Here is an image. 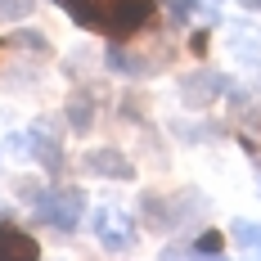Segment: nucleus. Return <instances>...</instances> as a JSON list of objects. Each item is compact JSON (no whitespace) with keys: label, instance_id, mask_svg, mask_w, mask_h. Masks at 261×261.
Instances as JSON below:
<instances>
[{"label":"nucleus","instance_id":"1","mask_svg":"<svg viewBox=\"0 0 261 261\" xmlns=\"http://www.w3.org/2000/svg\"><path fill=\"white\" fill-rule=\"evenodd\" d=\"M81 27H90V32H104L113 41H126L135 32H144V27L153 23V0H59Z\"/></svg>","mask_w":261,"mask_h":261},{"label":"nucleus","instance_id":"2","mask_svg":"<svg viewBox=\"0 0 261 261\" xmlns=\"http://www.w3.org/2000/svg\"><path fill=\"white\" fill-rule=\"evenodd\" d=\"M86 216V194L81 189H41L36 194V221H45L54 230H77Z\"/></svg>","mask_w":261,"mask_h":261},{"label":"nucleus","instance_id":"3","mask_svg":"<svg viewBox=\"0 0 261 261\" xmlns=\"http://www.w3.org/2000/svg\"><path fill=\"white\" fill-rule=\"evenodd\" d=\"M230 90V77H221V72H212V68H198V72H189L180 81V99L189 108H207L216 95H225Z\"/></svg>","mask_w":261,"mask_h":261},{"label":"nucleus","instance_id":"4","mask_svg":"<svg viewBox=\"0 0 261 261\" xmlns=\"http://www.w3.org/2000/svg\"><path fill=\"white\" fill-rule=\"evenodd\" d=\"M95 230H99L108 252H130V248H135V225H130L126 212H117V207L99 212V216H95Z\"/></svg>","mask_w":261,"mask_h":261},{"label":"nucleus","instance_id":"5","mask_svg":"<svg viewBox=\"0 0 261 261\" xmlns=\"http://www.w3.org/2000/svg\"><path fill=\"white\" fill-rule=\"evenodd\" d=\"M14 149H32V158H36L50 176H59V171H63V149H59V140H54V135L32 130V135H18V140H14Z\"/></svg>","mask_w":261,"mask_h":261},{"label":"nucleus","instance_id":"6","mask_svg":"<svg viewBox=\"0 0 261 261\" xmlns=\"http://www.w3.org/2000/svg\"><path fill=\"white\" fill-rule=\"evenodd\" d=\"M86 171L108 176V180H130V176H135V162H126L117 149H90V153H86Z\"/></svg>","mask_w":261,"mask_h":261},{"label":"nucleus","instance_id":"7","mask_svg":"<svg viewBox=\"0 0 261 261\" xmlns=\"http://www.w3.org/2000/svg\"><path fill=\"white\" fill-rule=\"evenodd\" d=\"M41 243L32 234H23L18 225H0V261H36Z\"/></svg>","mask_w":261,"mask_h":261},{"label":"nucleus","instance_id":"8","mask_svg":"<svg viewBox=\"0 0 261 261\" xmlns=\"http://www.w3.org/2000/svg\"><path fill=\"white\" fill-rule=\"evenodd\" d=\"M68 126L77 130V135H86V130L95 126V95L90 90H77L68 99Z\"/></svg>","mask_w":261,"mask_h":261},{"label":"nucleus","instance_id":"9","mask_svg":"<svg viewBox=\"0 0 261 261\" xmlns=\"http://www.w3.org/2000/svg\"><path fill=\"white\" fill-rule=\"evenodd\" d=\"M230 234H234V243L243 252H257L261 257V225L257 221H243V216H239V221H230Z\"/></svg>","mask_w":261,"mask_h":261},{"label":"nucleus","instance_id":"10","mask_svg":"<svg viewBox=\"0 0 261 261\" xmlns=\"http://www.w3.org/2000/svg\"><path fill=\"white\" fill-rule=\"evenodd\" d=\"M9 45H14V50H32V54H50V41H45L41 32H32V27H18V32L9 36Z\"/></svg>","mask_w":261,"mask_h":261},{"label":"nucleus","instance_id":"11","mask_svg":"<svg viewBox=\"0 0 261 261\" xmlns=\"http://www.w3.org/2000/svg\"><path fill=\"white\" fill-rule=\"evenodd\" d=\"M189 248H194V252H203V257H216V252L225 248V239L216 234V230H207V234H198V239H194Z\"/></svg>","mask_w":261,"mask_h":261},{"label":"nucleus","instance_id":"12","mask_svg":"<svg viewBox=\"0 0 261 261\" xmlns=\"http://www.w3.org/2000/svg\"><path fill=\"white\" fill-rule=\"evenodd\" d=\"M36 0H0V18H27Z\"/></svg>","mask_w":261,"mask_h":261},{"label":"nucleus","instance_id":"13","mask_svg":"<svg viewBox=\"0 0 261 261\" xmlns=\"http://www.w3.org/2000/svg\"><path fill=\"white\" fill-rule=\"evenodd\" d=\"M167 5H171V14H176V18H185V14H189L198 0H167Z\"/></svg>","mask_w":261,"mask_h":261},{"label":"nucleus","instance_id":"14","mask_svg":"<svg viewBox=\"0 0 261 261\" xmlns=\"http://www.w3.org/2000/svg\"><path fill=\"white\" fill-rule=\"evenodd\" d=\"M243 9H261V0H243Z\"/></svg>","mask_w":261,"mask_h":261},{"label":"nucleus","instance_id":"15","mask_svg":"<svg viewBox=\"0 0 261 261\" xmlns=\"http://www.w3.org/2000/svg\"><path fill=\"white\" fill-rule=\"evenodd\" d=\"M0 50H5V41H0Z\"/></svg>","mask_w":261,"mask_h":261}]
</instances>
